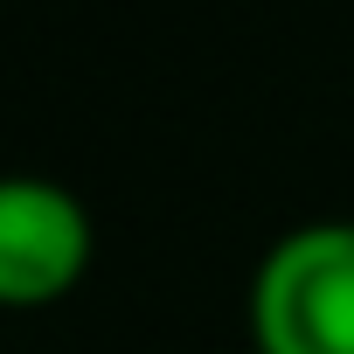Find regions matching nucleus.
<instances>
[{"mask_svg": "<svg viewBox=\"0 0 354 354\" xmlns=\"http://www.w3.org/2000/svg\"><path fill=\"white\" fill-rule=\"evenodd\" d=\"M257 354H354V223L285 230L250 278Z\"/></svg>", "mask_w": 354, "mask_h": 354, "instance_id": "obj_1", "label": "nucleus"}, {"mask_svg": "<svg viewBox=\"0 0 354 354\" xmlns=\"http://www.w3.org/2000/svg\"><path fill=\"white\" fill-rule=\"evenodd\" d=\"M91 209L49 174H0V306L35 313L91 278Z\"/></svg>", "mask_w": 354, "mask_h": 354, "instance_id": "obj_2", "label": "nucleus"}]
</instances>
